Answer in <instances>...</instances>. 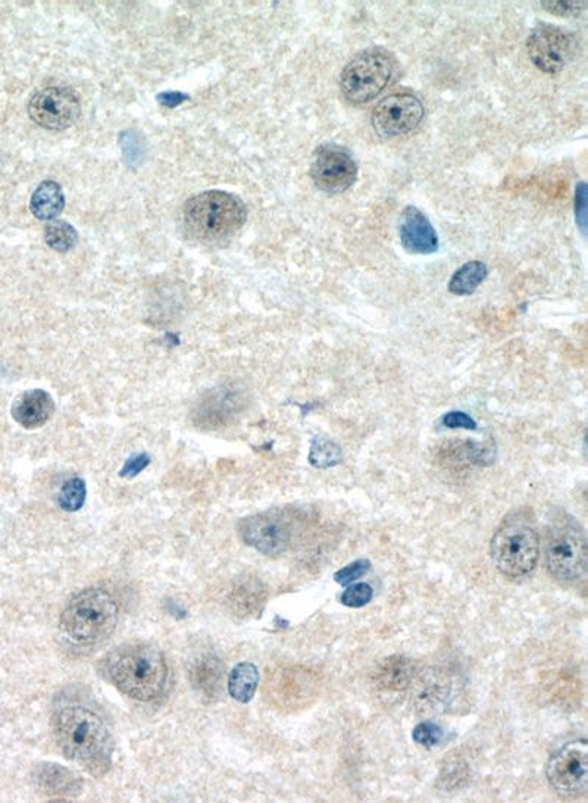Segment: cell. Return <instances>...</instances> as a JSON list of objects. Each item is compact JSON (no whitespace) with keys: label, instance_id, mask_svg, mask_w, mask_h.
Instances as JSON below:
<instances>
[{"label":"cell","instance_id":"cell-15","mask_svg":"<svg viewBox=\"0 0 588 803\" xmlns=\"http://www.w3.org/2000/svg\"><path fill=\"white\" fill-rule=\"evenodd\" d=\"M414 673L411 659L400 655L390 656L378 665L372 684L383 698H397L411 687Z\"/></svg>","mask_w":588,"mask_h":803},{"label":"cell","instance_id":"cell-21","mask_svg":"<svg viewBox=\"0 0 588 803\" xmlns=\"http://www.w3.org/2000/svg\"><path fill=\"white\" fill-rule=\"evenodd\" d=\"M259 684V671L256 665L250 662H240L233 668L228 678V692L237 702L252 701Z\"/></svg>","mask_w":588,"mask_h":803},{"label":"cell","instance_id":"cell-22","mask_svg":"<svg viewBox=\"0 0 588 803\" xmlns=\"http://www.w3.org/2000/svg\"><path fill=\"white\" fill-rule=\"evenodd\" d=\"M489 270L481 261H469L462 265L449 281V292L456 296H469L486 280Z\"/></svg>","mask_w":588,"mask_h":803},{"label":"cell","instance_id":"cell-10","mask_svg":"<svg viewBox=\"0 0 588 803\" xmlns=\"http://www.w3.org/2000/svg\"><path fill=\"white\" fill-rule=\"evenodd\" d=\"M28 115L37 126L61 131L73 127L81 115L78 96L67 87H46L34 93L28 103Z\"/></svg>","mask_w":588,"mask_h":803},{"label":"cell","instance_id":"cell-14","mask_svg":"<svg viewBox=\"0 0 588 803\" xmlns=\"http://www.w3.org/2000/svg\"><path fill=\"white\" fill-rule=\"evenodd\" d=\"M400 243L406 252L415 255H431L439 249L436 228L424 212L415 206L403 209L399 223Z\"/></svg>","mask_w":588,"mask_h":803},{"label":"cell","instance_id":"cell-17","mask_svg":"<svg viewBox=\"0 0 588 803\" xmlns=\"http://www.w3.org/2000/svg\"><path fill=\"white\" fill-rule=\"evenodd\" d=\"M193 689L205 701H217L224 690V665L217 656L203 655L190 668Z\"/></svg>","mask_w":588,"mask_h":803},{"label":"cell","instance_id":"cell-35","mask_svg":"<svg viewBox=\"0 0 588 803\" xmlns=\"http://www.w3.org/2000/svg\"><path fill=\"white\" fill-rule=\"evenodd\" d=\"M443 424L449 428H465V430H475L477 428V423L469 415L458 411L444 415Z\"/></svg>","mask_w":588,"mask_h":803},{"label":"cell","instance_id":"cell-8","mask_svg":"<svg viewBox=\"0 0 588 803\" xmlns=\"http://www.w3.org/2000/svg\"><path fill=\"white\" fill-rule=\"evenodd\" d=\"M550 786L562 798H578L588 789V745L586 739L572 740L558 749L546 765Z\"/></svg>","mask_w":588,"mask_h":803},{"label":"cell","instance_id":"cell-26","mask_svg":"<svg viewBox=\"0 0 588 803\" xmlns=\"http://www.w3.org/2000/svg\"><path fill=\"white\" fill-rule=\"evenodd\" d=\"M87 487L84 480L74 477L65 481L64 486L59 490L58 502L64 511L77 512L83 508L86 502Z\"/></svg>","mask_w":588,"mask_h":803},{"label":"cell","instance_id":"cell-32","mask_svg":"<svg viewBox=\"0 0 588 803\" xmlns=\"http://www.w3.org/2000/svg\"><path fill=\"white\" fill-rule=\"evenodd\" d=\"M584 6H586V3L572 2V0H569V2H562V0L541 2V8L546 9L547 12L556 15V17H574V15H578L583 11Z\"/></svg>","mask_w":588,"mask_h":803},{"label":"cell","instance_id":"cell-19","mask_svg":"<svg viewBox=\"0 0 588 803\" xmlns=\"http://www.w3.org/2000/svg\"><path fill=\"white\" fill-rule=\"evenodd\" d=\"M450 696L452 687L449 681L437 674H428L418 681L414 695L415 709L421 715L440 714L449 705Z\"/></svg>","mask_w":588,"mask_h":803},{"label":"cell","instance_id":"cell-2","mask_svg":"<svg viewBox=\"0 0 588 803\" xmlns=\"http://www.w3.org/2000/svg\"><path fill=\"white\" fill-rule=\"evenodd\" d=\"M106 673L123 695L140 702L161 698L170 683L164 655L147 643H127L109 653Z\"/></svg>","mask_w":588,"mask_h":803},{"label":"cell","instance_id":"cell-16","mask_svg":"<svg viewBox=\"0 0 588 803\" xmlns=\"http://www.w3.org/2000/svg\"><path fill=\"white\" fill-rule=\"evenodd\" d=\"M11 414L21 427L39 428L55 414V401L45 390H27L12 403Z\"/></svg>","mask_w":588,"mask_h":803},{"label":"cell","instance_id":"cell-29","mask_svg":"<svg viewBox=\"0 0 588 803\" xmlns=\"http://www.w3.org/2000/svg\"><path fill=\"white\" fill-rule=\"evenodd\" d=\"M374 598V589L368 583H356L344 590L342 601L347 608H362Z\"/></svg>","mask_w":588,"mask_h":803},{"label":"cell","instance_id":"cell-5","mask_svg":"<svg viewBox=\"0 0 588 803\" xmlns=\"http://www.w3.org/2000/svg\"><path fill=\"white\" fill-rule=\"evenodd\" d=\"M490 553L494 565L503 576H530L536 570L540 558L539 533L530 524L508 521L494 533Z\"/></svg>","mask_w":588,"mask_h":803},{"label":"cell","instance_id":"cell-25","mask_svg":"<svg viewBox=\"0 0 588 803\" xmlns=\"http://www.w3.org/2000/svg\"><path fill=\"white\" fill-rule=\"evenodd\" d=\"M46 243L58 252H68L77 245L78 233L71 224L53 221L45 230Z\"/></svg>","mask_w":588,"mask_h":803},{"label":"cell","instance_id":"cell-24","mask_svg":"<svg viewBox=\"0 0 588 803\" xmlns=\"http://www.w3.org/2000/svg\"><path fill=\"white\" fill-rule=\"evenodd\" d=\"M342 459V449L336 443L322 439V437H318L312 443L311 452H309V462L312 467L327 470V468L339 465Z\"/></svg>","mask_w":588,"mask_h":803},{"label":"cell","instance_id":"cell-28","mask_svg":"<svg viewBox=\"0 0 588 803\" xmlns=\"http://www.w3.org/2000/svg\"><path fill=\"white\" fill-rule=\"evenodd\" d=\"M412 739L422 748H436L444 739L443 728L433 721H422L412 730Z\"/></svg>","mask_w":588,"mask_h":803},{"label":"cell","instance_id":"cell-11","mask_svg":"<svg viewBox=\"0 0 588 803\" xmlns=\"http://www.w3.org/2000/svg\"><path fill=\"white\" fill-rule=\"evenodd\" d=\"M311 178L321 192L339 195L355 184L358 164L346 149L336 145H322L315 152Z\"/></svg>","mask_w":588,"mask_h":803},{"label":"cell","instance_id":"cell-9","mask_svg":"<svg viewBox=\"0 0 588 803\" xmlns=\"http://www.w3.org/2000/svg\"><path fill=\"white\" fill-rule=\"evenodd\" d=\"M424 103L412 93H392L377 103L371 114L375 133L383 139L406 136L424 120Z\"/></svg>","mask_w":588,"mask_h":803},{"label":"cell","instance_id":"cell-27","mask_svg":"<svg viewBox=\"0 0 588 803\" xmlns=\"http://www.w3.org/2000/svg\"><path fill=\"white\" fill-rule=\"evenodd\" d=\"M468 765L462 759L453 758L446 762L440 773V783L444 789H461L468 781Z\"/></svg>","mask_w":588,"mask_h":803},{"label":"cell","instance_id":"cell-1","mask_svg":"<svg viewBox=\"0 0 588 803\" xmlns=\"http://www.w3.org/2000/svg\"><path fill=\"white\" fill-rule=\"evenodd\" d=\"M53 734L70 761L92 776L103 777L112 765L114 740L105 721L83 706H67L53 717Z\"/></svg>","mask_w":588,"mask_h":803},{"label":"cell","instance_id":"cell-34","mask_svg":"<svg viewBox=\"0 0 588 803\" xmlns=\"http://www.w3.org/2000/svg\"><path fill=\"white\" fill-rule=\"evenodd\" d=\"M150 464V456L147 453H137V455L130 456L125 461L124 467L121 468L120 476L123 478H134L139 476L143 470H146Z\"/></svg>","mask_w":588,"mask_h":803},{"label":"cell","instance_id":"cell-30","mask_svg":"<svg viewBox=\"0 0 588 803\" xmlns=\"http://www.w3.org/2000/svg\"><path fill=\"white\" fill-rule=\"evenodd\" d=\"M369 570H371V562L368 559H358V561L352 562V564L346 565L342 570L337 571L334 574V580L340 586H349L359 578L367 576Z\"/></svg>","mask_w":588,"mask_h":803},{"label":"cell","instance_id":"cell-33","mask_svg":"<svg viewBox=\"0 0 588 803\" xmlns=\"http://www.w3.org/2000/svg\"><path fill=\"white\" fill-rule=\"evenodd\" d=\"M575 221L581 233H587V184L580 181L575 187Z\"/></svg>","mask_w":588,"mask_h":803},{"label":"cell","instance_id":"cell-3","mask_svg":"<svg viewBox=\"0 0 588 803\" xmlns=\"http://www.w3.org/2000/svg\"><path fill=\"white\" fill-rule=\"evenodd\" d=\"M118 615V603L106 590H81L65 605L61 628L78 645H96L114 633Z\"/></svg>","mask_w":588,"mask_h":803},{"label":"cell","instance_id":"cell-13","mask_svg":"<svg viewBox=\"0 0 588 803\" xmlns=\"http://www.w3.org/2000/svg\"><path fill=\"white\" fill-rule=\"evenodd\" d=\"M237 530L243 543L262 555H283L292 542L289 524L271 512L243 518Z\"/></svg>","mask_w":588,"mask_h":803},{"label":"cell","instance_id":"cell-31","mask_svg":"<svg viewBox=\"0 0 588 803\" xmlns=\"http://www.w3.org/2000/svg\"><path fill=\"white\" fill-rule=\"evenodd\" d=\"M208 403H203V408H211L209 411H202L200 415L203 417H209V420H214V418H224L228 417V415L233 412V403H231L230 393H214L212 399H208L206 401Z\"/></svg>","mask_w":588,"mask_h":803},{"label":"cell","instance_id":"cell-4","mask_svg":"<svg viewBox=\"0 0 588 803\" xmlns=\"http://www.w3.org/2000/svg\"><path fill=\"white\" fill-rule=\"evenodd\" d=\"M247 208L242 199L221 190L193 196L184 206V223L202 242H218L245 226Z\"/></svg>","mask_w":588,"mask_h":803},{"label":"cell","instance_id":"cell-12","mask_svg":"<svg viewBox=\"0 0 588 803\" xmlns=\"http://www.w3.org/2000/svg\"><path fill=\"white\" fill-rule=\"evenodd\" d=\"M527 52L541 73L553 76L561 73L574 56V36L552 24H540L528 37Z\"/></svg>","mask_w":588,"mask_h":803},{"label":"cell","instance_id":"cell-36","mask_svg":"<svg viewBox=\"0 0 588 803\" xmlns=\"http://www.w3.org/2000/svg\"><path fill=\"white\" fill-rule=\"evenodd\" d=\"M186 99V95H181V93H162V95H159V102L167 106V108H175Z\"/></svg>","mask_w":588,"mask_h":803},{"label":"cell","instance_id":"cell-23","mask_svg":"<svg viewBox=\"0 0 588 803\" xmlns=\"http://www.w3.org/2000/svg\"><path fill=\"white\" fill-rule=\"evenodd\" d=\"M230 599L237 614L252 615L264 605L265 590L258 581H243L231 592Z\"/></svg>","mask_w":588,"mask_h":803},{"label":"cell","instance_id":"cell-18","mask_svg":"<svg viewBox=\"0 0 588 803\" xmlns=\"http://www.w3.org/2000/svg\"><path fill=\"white\" fill-rule=\"evenodd\" d=\"M37 786L50 798H74L80 795L83 781L62 765L43 764L34 776Z\"/></svg>","mask_w":588,"mask_h":803},{"label":"cell","instance_id":"cell-7","mask_svg":"<svg viewBox=\"0 0 588 803\" xmlns=\"http://www.w3.org/2000/svg\"><path fill=\"white\" fill-rule=\"evenodd\" d=\"M586 536L574 523L556 524L546 542V565L549 573L562 583H577L587 573Z\"/></svg>","mask_w":588,"mask_h":803},{"label":"cell","instance_id":"cell-20","mask_svg":"<svg viewBox=\"0 0 588 803\" xmlns=\"http://www.w3.org/2000/svg\"><path fill=\"white\" fill-rule=\"evenodd\" d=\"M65 198L61 186L55 181H43L31 196L30 209L39 220H53L64 209Z\"/></svg>","mask_w":588,"mask_h":803},{"label":"cell","instance_id":"cell-6","mask_svg":"<svg viewBox=\"0 0 588 803\" xmlns=\"http://www.w3.org/2000/svg\"><path fill=\"white\" fill-rule=\"evenodd\" d=\"M396 61L392 53L381 48L368 49L356 55L340 74V90L353 105L374 101L393 80Z\"/></svg>","mask_w":588,"mask_h":803}]
</instances>
